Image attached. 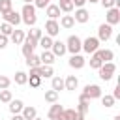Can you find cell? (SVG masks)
Instances as JSON below:
<instances>
[{"instance_id": "obj_1", "label": "cell", "mask_w": 120, "mask_h": 120, "mask_svg": "<svg viewBox=\"0 0 120 120\" xmlns=\"http://www.w3.org/2000/svg\"><path fill=\"white\" fill-rule=\"evenodd\" d=\"M36 21H38V15H36L34 4H24L21 9V22H24L28 26H36Z\"/></svg>"}, {"instance_id": "obj_2", "label": "cell", "mask_w": 120, "mask_h": 120, "mask_svg": "<svg viewBox=\"0 0 120 120\" xmlns=\"http://www.w3.org/2000/svg\"><path fill=\"white\" fill-rule=\"evenodd\" d=\"M114 71H116V64L114 62H103L101 68H98V75H99L101 81H111Z\"/></svg>"}, {"instance_id": "obj_3", "label": "cell", "mask_w": 120, "mask_h": 120, "mask_svg": "<svg viewBox=\"0 0 120 120\" xmlns=\"http://www.w3.org/2000/svg\"><path fill=\"white\" fill-rule=\"evenodd\" d=\"M66 51H69L71 54H77V52H81L82 51V41H81V38L79 36H69L68 38V41H66Z\"/></svg>"}, {"instance_id": "obj_4", "label": "cell", "mask_w": 120, "mask_h": 120, "mask_svg": "<svg viewBox=\"0 0 120 120\" xmlns=\"http://www.w3.org/2000/svg\"><path fill=\"white\" fill-rule=\"evenodd\" d=\"M81 96H84L86 99H98V98H101V86L99 84H86L82 88Z\"/></svg>"}, {"instance_id": "obj_5", "label": "cell", "mask_w": 120, "mask_h": 120, "mask_svg": "<svg viewBox=\"0 0 120 120\" xmlns=\"http://www.w3.org/2000/svg\"><path fill=\"white\" fill-rule=\"evenodd\" d=\"M21 45H22V47H21V51H22V56L26 58V56L34 54V49L38 47V39H34V38H30V36L26 34V38H24V41H22Z\"/></svg>"}, {"instance_id": "obj_6", "label": "cell", "mask_w": 120, "mask_h": 120, "mask_svg": "<svg viewBox=\"0 0 120 120\" xmlns=\"http://www.w3.org/2000/svg\"><path fill=\"white\" fill-rule=\"evenodd\" d=\"M98 49H99V39H98V38H94V36H88V38L82 41V51H84V52L92 54V52H96Z\"/></svg>"}, {"instance_id": "obj_7", "label": "cell", "mask_w": 120, "mask_h": 120, "mask_svg": "<svg viewBox=\"0 0 120 120\" xmlns=\"http://www.w3.org/2000/svg\"><path fill=\"white\" fill-rule=\"evenodd\" d=\"M105 21H107V24H111V26L118 24V22H120V8H109V9H107V15H105Z\"/></svg>"}, {"instance_id": "obj_8", "label": "cell", "mask_w": 120, "mask_h": 120, "mask_svg": "<svg viewBox=\"0 0 120 120\" xmlns=\"http://www.w3.org/2000/svg\"><path fill=\"white\" fill-rule=\"evenodd\" d=\"M45 34L51 36V38H56V36L60 34V24H58L56 19H49V21L45 22Z\"/></svg>"}, {"instance_id": "obj_9", "label": "cell", "mask_w": 120, "mask_h": 120, "mask_svg": "<svg viewBox=\"0 0 120 120\" xmlns=\"http://www.w3.org/2000/svg\"><path fill=\"white\" fill-rule=\"evenodd\" d=\"M111 36H112V26L107 24V22L99 24V28H98V39L99 41H107V39H111Z\"/></svg>"}, {"instance_id": "obj_10", "label": "cell", "mask_w": 120, "mask_h": 120, "mask_svg": "<svg viewBox=\"0 0 120 120\" xmlns=\"http://www.w3.org/2000/svg\"><path fill=\"white\" fill-rule=\"evenodd\" d=\"M2 17H4V22H9L11 26H17V24L21 22V13H17L15 9H9V11L4 13Z\"/></svg>"}, {"instance_id": "obj_11", "label": "cell", "mask_w": 120, "mask_h": 120, "mask_svg": "<svg viewBox=\"0 0 120 120\" xmlns=\"http://www.w3.org/2000/svg\"><path fill=\"white\" fill-rule=\"evenodd\" d=\"M73 19H75V22H81V24H84V22H88V21H90V13H88L84 8H77V9H75V15H73Z\"/></svg>"}, {"instance_id": "obj_12", "label": "cell", "mask_w": 120, "mask_h": 120, "mask_svg": "<svg viewBox=\"0 0 120 120\" xmlns=\"http://www.w3.org/2000/svg\"><path fill=\"white\" fill-rule=\"evenodd\" d=\"M84 64H86L84 56H81L79 52H77V54H71V58H69V68H73V69H82Z\"/></svg>"}, {"instance_id": "obj_13", "label": "cell", "mask_w": 120, "mask_h": 120, "mask_svg": "<svg viewBox=\"0 0 120 120\" xmlns=\"http://www.w3.org/2000/svg\"><path fill=\"white\" fill-rule=\"evenodd\" d=\"M51 52L54 56H64L68 51H66V41H52V47H51Z\"/></svg>"}, {"instance_id": "obj_14", "label": "cell", "mask_w": 120, "mask_h": 120, "mask_svg": "<svg viewBox=\"0 0 120 120\" xmlns=\"http://www.w3.org/2000/svg\"><path fill=\"white\" fill-rule=\"evenodd\" d=\"M77 86H79V79L75 75H68L64 79V90H77Z\"/></svg>"}, {"instance_id": "obj_15", "label": "cell", "mask_w": 120, "mask_h": 120, "mask_svg": "<svg viewBox=\"0 0 120 120\" xmlns=\"http://www.w3.org/2000/svg\"><path fill=\"white\" fill-rule=\"evenodd\" d=\"M62 28H66V30H69V28H73L75 26V19H73V15H62L60 17V22H58Z\"/></svg>"}, {"instance_id": "obj_16", "label": "cell", "mask_w": 120, "mask_h": 120, "mask_svg": "<svg viewBox=\"0 0 120 120\" xmlns=\"http://www.w3.org/2000/svg\"><path fill=\"white\" fill-rule=\"evenodd\" d=\"M22 107H24V103H22L21 99H11V101L8 103V109H9L11 114H19V112L22 111Z\"/></svg>"}, {"instance_id": "obj_17", "label": "cell", "mask_w": 120, "mask_h": 120, "mask_svg": "<svg viewBox=\"0 0 120 120\" xmlns=\"http://www.w3.org/2000/svg\"><path fill=\"white\" fill-rule=\"evenodd\" d=\"M88 109H90V99H86L84 96H79V105H77V112H81V114H84V116H86Z\"/></svg>"}, {"instance_id": "obj_18", "label": "cell", "mask_w": 120, "mask_h": 120, "mask_svg": "<svg viewBox=\"0 0 120 120\" xmlns=\"http://www.w3.org/2000/svg\"><path fill=\"white\" fill-rule=\"evenodd\" d=\"M64 111V107L62 105H58V101L56 103H51V109H49V112H47V116H49V120H56L58 118V114Z\"/></svg>"}, {"instance_id": "obj_19", "label": "cell", "mask_w": 120, "mask_h": 120, "mask_svg": "<svg viewBox=\"0 0 120 120\" xmlns=\"http://www.w3.org/2000/svg\"><path fill=\"white\" fill-rule=\"evenodd\" d=\"M21 114H22V118H24V120H34V118L38 116V111H36V107L24 105V107H22V111H21Z\"/></svg>"}, {"instance_id": "obj_20", "label": "cell", "mask_w": 120, "mask_h": 120, "mask_svg": "<svg viewBox=\"0 0 120 120\" xmlns=\"http://www.w3.org/2000/svg\"><path fill=\"white\" fill-rule=\"evenodd\" d=\"M24 38H26L24 30H17V28H15V30L11 32V36H9V39H11V41H13L15 45H21V43L24 41Z\"/></svg>"}, {"instance_id": "obj_21", "label": "cell", "mask_w": 120, "mask_h": 120, "mask_svg": "<svg viewBox=\"0 0 120 120\" xmlns=\"http://www.w3.org/2000/svg\"><path fill=\"white\" fill-rule=\"evenodd\" d=\"M52 41H54V39H52L51 36H47V34H45V36H41V38L38 39V45H39L43 51H51V47H52Z\"/></svg>"}, {"instance_id": "obj_22", "label": "cell", "mask_w": 120, "mask_h": 120, "mask_svg": "<svg viewBox=\"0 0 120 120\" xmlns=\"http://www.w3.org/2000/svg\"><path fill=\"white\" fill-rule=\"evenodd\" d=\"M54 58H56V56H54L51 51H43V52L39 54V60H41V64H43V66H52Z\"/></svg>"}, {"instance_id": "obj_23", "label": "cell", "mask_w": 120, "mask_h": 120, "mask_svg": "<svg viewBox=\"0 0 120 120\" xmlns=\"http://www.w3.org/2000/svg\"><path fill=\"white\" fill-rule=\"evenodd\" d=\"M45 13H47V17H49V19H58L62 11H60V8H58L56 4H49V6H47V11H45Z\"/></svg>"}, {"instance_id": "obj_24", "label": "cell", "mask_w": 120, "mask_h": 120, "mask_svg": "<svg viewBox=\"0 0 120 120\" xmlns=\"http://www.w3.org/2000/svg\"><path fill=\"white\" fill-rule=\"evenodd\" d=\"M98 54L103 62H112V58H114V52L111 49H98Z\"/></svg>"}, {"instance_id": "obj_25", "label": "cell", "mask_w": 120, "mask_h": 120, "mask_svg": "<svg viewBox=\"0 0 120 120\" xmlns=\"http://www.w3.org/2000/svg\"><path fill=\"white\" fill-rule=\"evenodd\" d=\"M56 6H58V8H60V11H64V13H71V11L75 9V6H73V2H71V0H60Z\"/></svg>"}, {"instance_id": "obj_26", "label": "cell", "mask_w": 120, "mask_h": 120, "mask_svg": "<svg viewBox=\"0 0 120 120\" xmlns=\"http://www.w3.org/2000/svg\"><path fill=\"white\" fill-rule=\"evenodd\" d=\"M26 66L28 68H38V66H41V60H39V56L38 54H30V56H26Z\"/></svg>"}, {"instance_id": "obj_27", "label": "cell", "mask_w": 120, "mask_h": 120, "mask_svg": "<svg viewBox=\"0 0 120 120\" xmlns=\"http://www.w3.org/2000/svg\"><path fill=\"white\" fill-rule=\"evenodd\" d=\"M101 64H103V60L99 58L98 51L92 52V56H90V68H92V69H98V68H101Z\"/></svg>"}, {"instance_id": "obj_28", "label": "cell", "mask_w": 120, "mask_h": 120, "mask_svg": "<svg viewBox=\"0 0 120 120\" xmlns=\"http://www.w3.org/2000/svg\"><path fill=\"white\" fill-rule=\"evenodd\" d=\"M52 75H54L52 66H43V64L39 66V77H41V79H43V77H45V79H49V77H52Z\"/></svg>"}, {"instance_id": "obj_29", "label": "cell", "mask_w": 120, "mask_h": 120, "mask_svg": "<svg viewBox=\"0 0 120 120\" xmlns=\"http://www.w3.org/2000/svg\"><path fill=\"white\" fill-rule=\"evenodd\" d=\"M58 96H60V92H56V90L51 88V90L45 92V101H47V103H56V101H58Z\"/></svg>"}, {"instance_id": "obj_30", "label": "cell", "mask_w": 120, "mask_h": 120, "mask_svg": "<svg viewBox=\"0 0 120 120\" xmlns=\"http://www.w3.org/2000/svg\"><path fill=\"white\" fill-rule=\"evenodd\" d=\"M51 88L56 90V92L64 90V79H62V77H52V81H51Z\"/></svg>"}, {"instance_id": "obj_31", "label": "cell", "mask_w": 120, "mask_h": 120, "mask_svg": "<svg viewBox=\"0 0 120 120\" xmlns=\"http://www.w3.org/2000/svg\"><path fill=\"white\" fill-rule=\"evenodd\" d=\"M26 81H28V73H24V71H17L15 73V84L22 86V84H26Z\"/></svg>"}, {"instance_id": "obj_32", "label": "cell", "mask_w": 120, "mask_h": 120, "mask_svg": "<svg viewBox=\"0 0 120 120\" xmlns=\"http://www.w3.org/2000/svg\"><path fill=\"white\" fill-rule=\"evenodd\" d=\"M11 99H13V94H11V90H8V88L0 90V101H2V103H9Z\"/></svg>"}, {"instance_id": "obj_33", "label": "cell", "mask_w": 120, "mask_h": 120, "mask_svg": "<svg viewBox=\"0 0 120 120\" xmlns=\"http://www.w3.org/2000/svg\"><path fill=\"white\" fill-rule=\"evenodd\" d=\"M9 9H13V2L11 0H0V15L8 13Z\"/></svg>"}, {"instance_id": "obj_34", "label": "cell", "mask_w": 120, "mask_h": 120, "mask_svg": "<svg viewBox=\"0 0 120 120\" xmlns=\"http://www.w3.org/2000/svg\"><path fill=\"white\" fill-rule=\"evenodd\" d=\"M13 30H15V26H11L9 22H2V24H0V34H4V36H8V38L11 36Z\"/></svg>"}, {"instance_id": "obj_35", "label": "cell", "mask_w": 120, "mask_h": 120, "mask_svg": "<svg viewBox=\"0 0 120 120\" xmlns=\"http://www.w3.org/2000/svg\"><path fill=\"white\" fill-rule=\"evenodd\" d=\"M32 88H38L39 84H41V77L39 75H28V81H26Z\"/></svg>"}, {"instance_id": "obj_36", "label": "cell", "mask_w": 120, "mask_h": 120, "mask_svg": "<svg viewBox=\"0 0 120 120\" xmlns=\"http://www.w3.org/2000/svg\"><path fill=\"white\" fill-rule=\"evenodd\" d=\"M114 101H116V99H114L111 94H105V96H101V103H103L107 109H109V107H114Z\"/></svg>"}, {"instance_id": "obj_37", "label": "cell", "mask_w": 120, "mask_h": 120, "mask_svg": "<svg viewBox=\"0 0 120 120\" xmlns=\"http://www.w3.org/2000/svg\"><path fill=\"white\" fill-rule=\"evenodd\" d=\"M73 112H75V109H64V111L58 114V118H56V120H71Z\"/></svg>"}, {"instance_id": "obj_38", "label": "cell", "mask_w": 120, "mask_h": 120, "mask_svg": "<svg viewBox=\"0 0 120 120\" xmlns=\"http://www.w3.org/2000/svg\"><path fill=\"white\" fill-rule=\"evenodd\" d=\"M28 36H30V38H34V39H39V38L43 36V30H41V28H38V26H32V30L28 32Z\"/></svg>"}, {"instance_id": "obj_39", "label": "cell", "mask_w": 120, "mask_h": 120, "mask_svg": "<svg viewBox=\"0 0 120 120\" xmlns=\"http://www.w3.org/2000/svg\"><path fill=\"white\" fill-rule=\"evenodd\" d=\"M9 84H11V79H9V77H6V75H0V90L9 88Z\"/></svg>"}, {"instance_id": "obj_40", "label": "cell", "mask_w": 120, "mask_h": 120, "mask_svg": "<svg viewBox=\"0 0 120 120\" xmlns=\"http://www.w3.org/2000/svg\"><path fill=\"white\" fill-rule=\"evenodd\" d=\"M51 4V0H34V8L36 9H45Z\"/></svg>"}, {"instance_id": "obj_41", "label": "cell", "mask_w": 120, "mask_h": 120, "mask_svg": "<svg viewBox=\"0 0 120 120\" xmlns=\"http://www.w3.org/2000/svg\"><path fill=\"white\" fill-rule=\"evenodd\" d=\"M101 2V6L105 8V9H109V8H114V2L116 0H99Z\"/></svg>"}, {"instance_id": "obj_42", "label": "cell", "mask_w": 120, "mask_h": 120, "mask_svg": "<svg viewBox=\"0 0 120 120\" xmlns=\"http://www.w3.org/2000/svg\"><path fill=\"white\" fill-rule=\"evenodd\" d=\"M8 41H9V38L4 36V34H0V49H6L8 47Z\"/></svg>"}, {"instance_id": "obj_43", "label": "cell", "mask_w": 120, "mask_h": 120, "mask_svg": "<svg viewBox=\"0 0 120 120\" xmlns=\"http://www.w3.org/2000/svg\"><path fill=\"white\" fill-rule=\"evenodd\" d=\"M111 96H112L114 99H120V84H116V86H114V92H112Z\"/></svg>"}, {"instance_id": "obj_44", "label": "cell", "mask_w": 120, "mask_h": 120, "mask_svg": "<svg viewBox=\"0 0 120 120\" xmlns=\"http://www.w3.org/2000/svg\"><path fill=\"white\" fill-rule=\"evenodd\" d=\"M71 120H84V114H81V112H73V116H71Z\"/></svg>"}, {"instance_id": "obj_45", "label": "cell", "mask_w": 120, "mask_h": 120, "mask_svg": "<svg viewBox=\"0 0 120 120\" xmlns=\"http://www.w3.org/2000/svg\"><path fill=\"white\" fill-rule=\"evenodd\" d=\"M71 2H73V6H75V8H82V6L86 4V0H71Z\"/></svg>"}, {"instance_id": "obj_46", "label": "cell", "mask_w": 120, "mask_h": 120, "mask_svg": "<svg viewBox=\"0 0 120 120\" xmlns=\"http://www.w3.org/2000/svg\"><path fill=\"white\" fill-rule=\"evenodd\" d=\"M11 120H24V118H22V114L19 112V114H13V116H11Z\"/></svg>"}, {"instance_id": "obj_47", "label": "cell", "mask_w": 120, "mask_h": 120, "mask_svg": "<svg viewBox=\"0 0 120 120\" xmlns=\"http://www.w3.org/2000/svg\"><path fill=\"white\" fill-rule=\"evenodd\" d=\"M86 2H90V4H98L99 0H86Z\"/></svg>"}, {"instance_id": "obj_48", "label": "cell", "mask_w": 120, "mask_h": 120, "mask_svg": "<svg viewBox=\"0 0 120 120\" xmlns=\"http://www.w3.org/2000/svg\"><path fill=\"white\" fill-rule=\"evenodd\" d=\"M22 2H24V4H32L34 0H22Z\"/></svg>"}, {"instance_id": "obj_49", "label": "cell", "mask_w": 120, "mask_h": 120, "mask_svg": "<svg viewBox=\"0 0 120 120\" xmlns=\"http://www.w3.org/2000/svg\"><path fill=\"white\" fill-rule=\"evenodd\" d=\"M112 120H120V114H116V116H114V118H112Z\"/></svg>"}, {"instance_id": "obj_50", "label": "cell", "mask_w": 120, "mask_h": 120, "mask_svg": "<svg viewBox=\"0 0 120 120\" xmlns=\"http://www.w3.org/2000/svg\"><path fill=\"white\" fill-rule=\"evenodd\" d=\"M34 120H43V118H39V116H36V118H34Z\"/></svg>"}]
</instances>
